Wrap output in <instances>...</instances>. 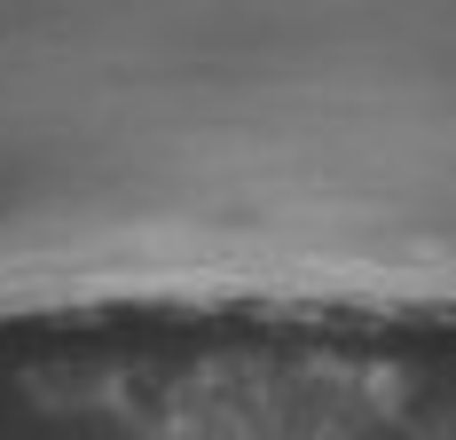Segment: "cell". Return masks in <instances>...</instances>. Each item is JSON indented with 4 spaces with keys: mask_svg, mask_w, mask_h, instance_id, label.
Here are the masks:
<instances>
[{
    "mask_svg": "<svg viewBox=\"0 0 456 440\" xmlns=\"http://www.w3.org/2000/svg\"><path fill=\"white\" fill-rule=\"evenodd\" d=\"M268 307H402V299H268ZM402 314H456V307H402Z\"/></svg>",
    "mask_w": 456,
    "mask_h": 440,
    "instance_id": "cell-1",
    "label": "cell"
}]
</instances>
